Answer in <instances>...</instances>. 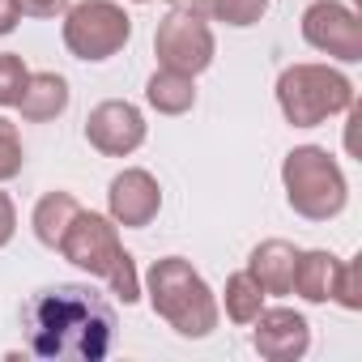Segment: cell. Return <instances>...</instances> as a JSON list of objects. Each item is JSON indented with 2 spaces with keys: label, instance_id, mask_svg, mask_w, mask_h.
Masks as SVG:
<instances>
[{
  "label": "cell",
  "instance_id": "obj_23",
  "mask_svg": "<svg viewBox=\"0 0 362 362\" xmlns=\"http://www.w3.org/2000/svg\"><path fill=\"white\" fill-rule=\"evenodd\" d=\"M18 235V209L9 201V192H0V247H9Z\"/></svg>",
  "mask_w": 362,
  "mask_h": 362
},
{
  "label": "cell",
  "instance_id": "obj_25",
  "mask_svg": "<svg viewBox=\"0 0 362 362\" xmlns=\"http://www.w3.org/2000/svg\"><path fill=\"white\" fill-rule=\"evenodd\" d=\"M166 5H188V0H166Z\"/></svg>",
  "mask_w": 362,
  "mask_h": 362
},
{
  "label": "cell",
  "instance_id": "obj_11",
  "mask_svg": "<svg viewBox=\"0 0 362 362\" xmlns=\"http://www.w3.org/2000/svg\"><path fill=\"white\" fill-rule=\"evenodd\" d=\"M252 345L269 362H294L311 349V324L294 307H264L252 320Z\"/></svg>",
  "mask_w": 362,
  "mask_h": 362
},
{
  "label": "cell",
  "instance_id": "obj_7",
  "mask_svg": "<svg viewBox=\"0 0 362 362\" xmlns=\"http://www.w3.org/2000/svg\"><path fill=\"white\" fill-rule=\"evenodd\" d=\"M153 56L162 69H175V73H205L218 56V39H214V26L192 9V5H175L158 30H153Z\"/></svg>",
  "mask_w": 362,
  "mask_h": 362
},
{
  "label": "cell",
  "instance_id": "obj_13",
  "mask_svg": "<svg viewBox=\"0 0 362 362\" xmlns=\"http://www.w3.org/2000/svg\"><path fill=\"white\" fill-rule=\"evenodd\" d=\"M294 264H298V247L290 239H264L260 247H252L247 256V273L260 281L264 294H290L294 286Z\"/></svg>",
  "mask_w": 362,
  "mask_h": 362
},
{
  "label": "cell",
  "instance_id": "obj_18",
  "mask_svg": "<svg viewBox=\"0 0 362 362\" xmlns=\"http://www.w3.org/2000/svg\"><path fill=\"white\" fill-rule=\"evenodd\" d=\"M188 5L205 22H226L235 30H247V26H256L269 13V0H188Z\"/></svg>",
  "mask_w": 362,
  "mask_h": 362
},
{
  "label": "cell",
  "instance_id": "obj_22",
  "mask_svg": "<svg viewBox=\"0 0 362 362\" xmlns=\"http://www.w3.org/2000/svg\"><path fill=\"white\" fill-rule=\"evenodd\" d=\"M332 303H341L345 311H358L362 307V298H358V264L354 260H345V273H341V286H337V298Z\"/></svg>",
  "mask_w": 362,
  "mask_h": 362
},
{
  "label": "cell",
  "instance_id": "obj_24",
  "mask_svg": "<svg viewBox=\"0 0 362 362\" xmlns=\"http://www.w3.org/2000/svg\"><path fill=\"white\" fill-rule=\"evenodd\" d=\"M18 22H22V13L13 9V0H0V39L13 35V30H18Z\"/></svg>",
  "mask_w": 362,
  "mask_h": 362
},
{
  "label": "cell",
  "instance_id": "obj_17",
  "mask_svg": "<svg viewBox=\"0 0 362 362\" xmlns=\"http://www.w3.org/2000/svg\"><path fill=\"white\" fill-rule=\"evenodd\" d=\"M264 290H260V281L247 273V269H239V273H230L226 277V320L230 324H252L260 311H264Z\"/></svg>",
  "mask_w": 362,
  "mask_h": 362
},
{
  "label": "cell",
  "instance_id": "obj_26",
  "mask_svg": "<svg viewBox=\"0 0 362 362\" xmlns=\"http://www.w3.org/2000/svg\"><path fill=\"white\" fill-rule=\"evenodd\" d=\"M132 5H145V0H132Z\"/></svg>",
  "mask_w": 362,
  "mask_h": 362
},
{
  "label": "cell",
  "instance_id": "obj_3",
  "mask_svg": "<svg viewBox=\"0 0 362 362\" xmlns=\"http://www.w3.org/2000/svg\"><path fill=\"white\" fill-rule=\"evenodd\" d=\"M56 252H60L69 264H77L81 273L107 281L111 294H115L124 307H132V303L141 298L136 264H132V256L124 252V243H119V226H115L111 218L81 209V214L73 218V226L64 230V239H60Z\"/></svg>",
  "mask_w": 362,
  "mask_h": 362
},
{
  "label": "cell",
  "instance_id": "obj_6",
  "mask_svg": "<svg viewBox=\"0 0 362 362\" xmlns=\"http://www.w3.org/2000/svg\"><path fill=\"white\" fill-rule=\"evenodd\" d=\"M128 39H132V18L115 0H81V5L64 9V47L86 64L119 56Z\"/></svg>",
  "mask_w": 362,
  "mask_h": 362
},
{
  "label": "cell",
  "instance_id": "obj_4",
  "mask_svg": "<svg viewBox=\"0 0 362 362\" xmlns=\"http://www.w3.org/2000/svg\"><path fill=\"white\" fill-rule=\"evenodd\" d=\"M281 188L290 209L307 222H332L349 201L345 170L324 145H294L281 158Z\"/></svg>",
  "mask_w": 362,
  "mask_h": 362
},
{
  "label": "cell",
  "instance_id": "obj_15",
  "mask_svg": "<svg viewBox=\"0 0 362 362\" xmlns=\"http://www.w3.org/2000/svg\"><path fill=\"white\" fill-rule=\"evenodd\" d=\"M145 103H149L158 115H184V111L197 107V77L158 64V73L145 81Z\"/></svg>",
  "mask_w": 362,
  "mask_h": 362
},
{
  "label": "cell",
  "instance_id": "obj_2",
  "mask_svg": "<svg viewBox=\"0 0 362 362\" xmlns=\"http://www.w3.org/2000/svg\"><path fill=\"white\" fill-rule=\"evenodd\" d=\"M145 290H149L153 315L166 328H175L184 341L214 337V328L222 320V307H218V294L209 290V281L192 269V260H184V256L153 260V269L145 277Z\"/></svg>",
  "mask_w": 362,
  "mask_h": 362
},
{
  "label": "cell",
  "instance_id": "obj_16",
  "mask_svg": "<svg viewBox=\"0 0 362 362\" xmlns=\"http://www.w3.org/2000/svg\"><path fill=\"white\" fill-rule=\"evenodd\" d=\"M81 214V205H77V197H69V192H47L39 205H35V214H30V226H35V239L43 243V247H60V239H64V230L73 226V218Z\"/></svg>",
  "mask_w": 362,
  "mask_h": 362
},
{
  "label": "cell",
  "instance_id": "obj_14",
  "mask_svg": "<svg viewBox=\"0 0 362 362\" xmlns=\"http://www.w3.org/2000/svg\"><path fill=\"white\" fill-rule=\"evenodd\" d=\"M69 98H73V90L60 73H30L22 98H18V111L26 124H52L69 111Z\"/></svg>",
  "mask_w": 362,
  "mask_h": 362
},
{
  "label": "cell",
  "instance_id": "obj_8",
  "mask_svg": "<svg viewBox=\"0 0 362 362\" xmlns=\"http://www.w3.org/2000/svg\"><path fill=\"white\" fill-rule=\"evenodd\" d=\"M303 39H307V47H315L341 64L362 60V22L341 0H315V5L303 9Z\"/></svg>",
  "mask_w": 362,
  "mask_h": 362
},
{
  "label": "cell",
  "instance_id": "obj_20",
  "mask_svg": "<svg viewBox=\"0 0 362 362\" xmlns=\"http://www.w3.org/2000/svg\"><path fill=\"white\" fill-rule=\"evenodd\" d=\"M22 136H18V124H9L5 115H0V184H9V179L22 175Z\"/></svg>",
  "mask_w": 362,
  "mask_h": 362
},
{
  "label": "cell",
  "instance_id": "obj_1",
  "mask_svg": "<svg viewBox=\"0 0 362 362\" xmlns=\"http://www.w3.org/2000/svg\"><path fill=\"white\" fill-rule=\"evenodd\" d=\"M115 307L90 281H56L26 298V349L43 362H103L115 345Z\"/></svg>",
  "mask_w": 362,
  "mask_h": 362
},
{
  "label": "cell",
  "instance_id": "obj_12",
  "mask_svg": "<svg viewBox=\"0 0 362 362\" xmlns=\"http://www.w3.org/2000/svg\"><path fill=\"white\" fill-rule=\"evenodd\" d=\"M341 273H345L341 256H332V252H298L290 294H298L303 303H332L337 286H341Z\"/></svg>",
  "mask_w": 362,
  "mask_h": 362
},
{
  "label": "cell",
  "instance_id": "obj_21",
  "mask_svg": "<svg viewBox=\"0 0 362 362\" xmlns=\"http://www.w3.org/2000/svg\"><path fill=\"white\" fill-rule=\"evenodd\" d=\"M13 9H18L22 18H39V22H47V18H64L69 0H13Z\"/></svg>",
  "mask_w": 362,
  "mask_h": 362
},
{
  "label": "cell",
  "instance_id": "obj_5",
  "mask_svg": "<svg viewBox=\"0 0 362 362\" xmlns=\"http://www.w3.org/2000/svg\"><path fill=\"white\" fill-rule=\"evenodd\" d=\"M277 107L286 124L315 128L354 107V81L328 64H290L277 77Z\"/></svg>",
  "mask_w": 362,
  "mask_h": 362
},
{
  "label": "cell",
  "instance_id": "obj_19",
  "mask_svg": "<svg viewBox=\"0 0 362 362\" xmlns=\"http://www.w3.org/2000/svg\"><path fill=\"white\" fill-rule=\"evenodd\" d=\"M26 77H30V69L18 52H0V107H18Z\"/></svg>",
  "mask_w": 362,
  "mask_h": 362
},
{
  "label": "cell",
  "instance_id": "obj_10",
  "mask_svg": "<svg viewBox=\"0 0 362 362\" xmlns=\"http://www.w3.org/2000/svg\"><path fill=\"white\" fill-rule=\"evenodd\" d=\"M162 209V188H158V179L141 166H124L115 179H111V188H107V218L124 230H141L158 218Z\"/></svg>",
  "mask_w": 362,
  "mask_h": 362
},
{
  "label": "cell",
  "instance_id": "obj_9",
  "mask_svg": "<svg viewBox=\"0 0 362 362\" xmlns=\"http://www.w3.org/2000/svg\"><path fill=\"white\" fill-rule=\"evenodd\" d=\"M145 115L136 103L128 98H107L86 115V141L103 153V158H128L145 145Z\"/></svg>",
  "mask_w": 362,
  "mask_h": 362
}]
</instances>
